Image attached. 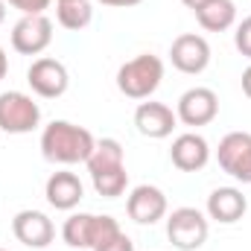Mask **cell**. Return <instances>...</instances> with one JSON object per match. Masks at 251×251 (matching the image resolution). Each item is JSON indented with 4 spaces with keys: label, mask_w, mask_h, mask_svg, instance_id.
I'll use <instances>...</instances> for the list:
<instances>
[{
    "label": "cell",
    "mask_w": 251,
    "mask_h": 251,
    "mask_svg": "<svg viewBox=\"0 0 251 251\" xmlns=\"http://www.w3.org/2000/svg\"><path fill=\"white\" fill-rule=\"evenodd\" d=\"M97 146V137L85 126L67 123V120H53L41 131V155L53 164H85Z\"/></svg>",
    "instance_id": "1"
},
{
    "label": "cell",
    "mask_w": 251,
    "mask_h": 251,
    "mask_svg": "<svg viewBox=\"0 0 251 251\" xmlns=\"http://www.w3.org/2000/svg\"><path fill=\"white\" fill-rule=\"evenodd\" d=\"M120 222L114 216H97V213H73L62 225V240L70 249H102L120 234Z\"/></svg>",
    "instance_id": "2"
},
{
    "label": "cell",
    "mask_w": 251,
    "mask_h": 251,
    "mask_svg": "<svg viewBox=\"0 0 251 251\" xmlns=\"http://www.w3.org/2000/svg\"><path fill=\"white\" fill-rule=\"evenodd\" d=\"M164 79V62L152 53H140L134 59L120 64L117 70V88L128 100H149Z\"/></svg>",
    "instance_id": "3"
},
{
    "label": "cell",
    "mask_w": 251,
    "mask_h": 251,
    "mask_svg": "<svg viewBox=\"0 0 251 251\" xmlns=\"http://www.w3.org/2000/svg\"><path fill=\"white\" fill-rule=\"evenodd\" d=\"M207 216L196 207H176L167 216V237L178 251H196L207 243Z\"/></svg>",
    "instance_id": "4"
},
{
    "label": "cell",
    "mask_w": 251,
    "mask_h": 251,
    "mask_svg": "<svg viewBox=\"0 0 251 251\" xmlns=\"http://www.w3.org/2000/svg\"><path fill=\"white\" fill-rule=\"evenodd\" d=\"M41 123L38 102L24 91H6L0 94V128L6 134H29Z\"/></svg>",
    "instance_id": "5"
},
{
    "label": "cell",
    "mask_w": 251,
    "mask_h": 251,
    "mask_svg": "<svg viewBox=\"0 0 251 251\" xmlns=\"http://www.w3.org/2000/svg\"><path fill=\"white\" fill-rule=\"evenodd\" d=\"M216 161L222 173H228L234 181L251 184V134L249 131H228L219 140Z\"/></svg>",
    "instance_id": "6"
},
{
    "label": "cell",
    "mask_w": 251,
    "mask_h": 251,
    "mask_svg": "<svg viewBox=\"0 0 251 251\" xmlns=\"http://www.w3.org/2000/svg\"><path fill=\"white\" fill-rule=\"evenodd\" d=\"M53 41V21L47 15H21L12 26V47L21 56H38Z\"/></svg>",
    "instance_id": "7"
},
{
    "label": "cell",
    "mask_w": 251,
    "mask_h": 251,
    "mask_svg": "<svg viewBox=\"0 0 251 251\" xmlns=\"http://www.w3.org/2000/svg\"><path fill=\"white\" fill-rule=\"evenodd\" d=\"M26 82L32 88V94L44 97V100H59L67 85H70V73L59 59H50V56H41L29 64L26 70Z\"/></svg>",
    "instance_id": "8"
},
{
    "label": "cell",
    "mask_w": 251,
    "mask_h": 251,
    "mask_svg": "<svg viewBox=\"0 0 251 251\" xmlns=\"http://www.w3.org/2000/svg\"><path fill=\"white\" fill-rule=\"evenodd\" d=\"M219 114V97L210 91V88H190L178 97V105H176V117L184 126H207L216 120Z\"/></svg>",
    "instance_id": "9"
},
{
    "label": "cell",
    "mask_w": 251,
    "mask_h": 251,
    "mask_svg": "<svg viewBox=\"0 0 251 251\" xmlns=\"http://www.w3.org/2000/svg\"><path fill=\"white\" fill-rule=\"evenodd\" d=\"M12 234L26 249H47L56 240V225L41 210H18L12 219Z\"/></svg>",
    "instance_id": "10"
},
{
    "label": "cell",
    "mask_w": 251,
    "mask_h": 251,
    "mask_svg": "<svg viewBox=\"0 0 251 251\" xmlns=\"http://www.w3.org/2000/svg\"><path fill=\"white\" fill-rule=\"evenodd\" d=\"M170 62H173L176 70L196 76V73L207 70V64H210V44L201 35H196V32H184V35H178L173 41Z\"/></svg>",
    "instance_id": "11"
},
{
    "label": "cell",
    "mask_w": 251,
    "mask_h": 251,
    "mask_svg": "<svg viewBox=\"0 0 251 251\" xmlns=\"http://www.w3.org/2000/svg\"><path fill=\"white\" fill-rule=\"evenodd\" d=\"M126 210L137 225H155L167 216V196L155 184H137L126 199Z\"/></svg>",
    "instance_id": "12"
},
{
    "label": "cell",
    "mask_w": 251,
    "mask_h": 251,
    "mask_svg": "<svg viewBox=\"0 0 251 251\" xmlns=\"http://www.w3.org/2000/svg\"><path fill=\"white\" fill-rule=\"evenodd\" d=\"M170 161L176 170L181 173H199L207 167L210 161V143L196 134V131H184L173 140V149H170Z\"/></svg>",
    "instance_id": "13"
},
{
    "label": "cell",
    "mask_w": 251,
    "mask_h": 251,
    "mask_svg": "<svg viewBox=\"0 0 251 251\" xmlns=\"http://www.w3.org/2000/svg\"><path fill=\"white\" fill-rule=\"evenodd\" d=\"M178 123L176 111L164 102H140L137 111H134V126L143 137H152V140H164L173 134V128Z\"/></svg>",
    "instance_id": "14"
},
{
    "label": "cell",
    "mask_w": 251,
    "mask_h": 251,
    "mask_svg": "<svg viewBox=\"0 0 251 251\" xmlns=\"http://www.w3.org/2000/svg\"><path fill=\"white\" fill-rule=\"evenodd\" d=\"M249 199L237 187H216L207 196V216L219 225H234L246 216Z\"/></svg>",
    "instance_id": "15"
},
{
    "label": "cell",
    "mask_w": 251,
    "mask_h": 251,
    "mask_svg": "<svg viewBox=\"0 0 251 251\" xmlns=\"http://www.w3.org/2000/svg\"><path fill=\"white\" fill-rule=\"evenodd\" d=\"M44 196H47L50 207H56V210H73V207L82 201L85 187H82V181H79L76 173L59 170V173H53V176L47 178V184H44Z\"/></svg>",
    "instance_id": "16"
},
{
    "label": "cell",
    "mask_w": 251,
    "mask_h": 251,
    "mask_svg": "<svg viewBox=\"0 0 251 251\" xmlns=\"http://www.w3.org/2000/svg\"><path fill=\"white\" fill-rule=\"evenodd\" d=\"M196 21L207 32H225L237 21V3L234 0H210L201 9H196Z\"/></svg>",
    "instance_id": "17"
},
{
    "label": "cell",
    "mask_w": 251,
    "mask_h": 251,
    "mask_svg": "<svg viewBox=\"0 0 251 251\" xmlns=\"http://www.w3.org/2000/svg\"><path fill=\"white\" fill-rule=\"evenodd\" d=\"M56 21L62 24L64 29L79 32L94 21V6L88 0H59L56 6Z\"/></svg>",
    "instance_id": "18"
},
{
    "label": "cell",
    "mask_w": 251,
    "mask_h": 251,
    "mask_svg": "<svg viewBox=\"0 0 251 251\" xmlns=\"http://www.w3.org/2000/svg\"><path fill=\"white\" fill-rule=\"evenodd\" d=\"M85 164H88L91 176L102 173V170H111V167H123V146H120V140H114V137L97 140V146H94V152H91V158Z\"/></svg>",
    "instance_id": "19"
},
{
    "label": "cell",
    "mask_w": 251,
    "mask_h": 251,
    "mask_svg": "<svg viewBox=\"0 0 251 251\" xmlns=\"http://www.w3.org/2000/svg\"><path fill=\"white\" fill-rule=\"evenodd\" d=\"M91 181H94V190H97L102 199H117V196H123L126 187H128L126 164H123V167L102 170V173H94V176H91Z\"/></svg>",
    "instance_id": "20"
},
{
    "label": "cell",
    "mask_w": 251,
    "mask_h": 251,
    "mask_svg": "<svg viewBox=\"0 0 251 251\" xmlns=\"http://www.w3.org/2000/svg\"><path fill=\"white\" fill-rule=\"evenodd\" d=\"M234 44H237V50H240L246 59H251V15H249V18H243V21L237 24Z\"/></svg>",
    "instance_id": "21"
},
{
    "label": "cell",
    "mask_w": 251,
    "mask_h": 251,
    "mask_svg": "<svg viewBox=\"0 0 251 251\" xmlns=\"http://www.w3.org/2000/svg\"><path fill=\"white\" fill-rule=\"evenodd\" d=\"M3 3L18 9L21 15H44L50 9V0H3Z\"/></svg>",
    "instance_id": "22"
},
{
    "label": "cell",
    "mask_w": 251,
    "mask_h": 251,
    "mask_svg": "<svg viewBox=\"0 0 251 251\" xmlns=\"http://www.w3.org/2000/svg\"><path fill=\"white\" fill-rule=\"evenodd\" d=\"M97 251H134V243H131V240L126 237L123 231H120V234H117V237H114L111 243H105L102 249H97Z\"/></svg>",
    "instance_id": "23"
},
{
    "label": "cell",
    "mask_w": 251,
    "mask_h": 251,
    "mask_svg": "<svg viewBox=\"0 0 251 251\" xmlns=\"http://www.w3.org/2000/svg\"><path fill=\"white\" fill-rule=\"evenodd\" d=\"M97 3H102V6H114V9H128V6H137V3H143V0H97Z\"/></svg>",
    "instance_id": "24"
},
{
    "label": "cell",
    "mask_w": 251,
    "mask_h": 251,
    "mask_svg": "<svg viewBox=\"0 0 251 251\" xmlns=\"http://www.w3.org/2000/svg\"><path fill=\"white\" fill-rule=\"evenodd\" d=\"M243 94L251 100V64L243 70Z\"/></svg>",
    "instance_id": "25"
},
{
    "label": "cell",
    "mask_w": 251,
    "mask_h": 251,
    "mask_svg": "<svg viewBox=\"0 0 251 251\" xmlns=\"http://www.w3.org/2000/svg\"><path fill=\"white\" fill-rule=\"evenodd\" d=\"M6 70H9V59H6V50L0 47V79L6 76Z\"/></svg>",
    "instance_id": "26"
},
{
    "label": "cell",
    "mask_w": 251,
    "mask_h": 251,
    "mask_svg": "<svg viewBox=\"0 0 251 251\" xmlns=\"http://www.w3.org/2000/svg\"><path fill=\"white\" fill-rule=\"evenodd\" d=\"M181 3H184L187 9H193V12H196V9H201L204 3H210V0H181Z\"/></svg>",
    "instance_id": "27"
},
{
    "label": "cell",
    "mask_w": 251,
    "mask_h": 251,
    "mask_svg": "<svg viewBox=\"0 0 251 251\" xmlns=\"http://www.w3.org/2000/svg\"><path fill=\"white\" fill-rule=\"evenodd\" d=\"M3 21H6V3L0 0V24H3Z\"/></svg>",
    "instance_id": "28"
},
{
    "label": "cell",
    "mask_w": 251,
    "mask_h": 251,
    "mask_svg": "<svg viewBox=\"0 0 251 251\" xmlns=\"http://www.w3.org/2000/svg\"><path fill=\"white\" fill-rule=\"evenodd\" d=\"M0 251H9V249H0Z\"/></svg>",
    "instance_id": "29"
}]
</instances>
